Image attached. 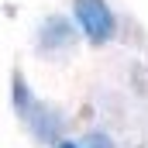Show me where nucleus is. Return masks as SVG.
I'll list each match as a JSON object with an SVG mask.
<instances>
[{
  "label": "nucleus",
  "instance_id": "f03ea898",
  "mask_svg": "<svg viewBox=\"0 0 148 148\" xmlns=\"http://www.w3.org/2000/svg\"><path fill=\"white\" fill-rule=\"evenodd\" d=\"M73 17L90 45H107L117 35V21L107 0H73Z\"/></svg>",
  "mask_w": 148,
  "mask_h": 148
},
{
  "label": "nucleus",
  "instance_id": "20e7f679",
  "mask_svg": "<svg viewBox=\"0 0 148 148\" xmlns=\"http://www.w3.org/2000/svg\"><path fill=\"white\" fill-rule=\"evenodd\" d=\"M79 148H114V141H110V134H103V131H90L79 141Z\"/></svg>",
  "mask_w": 148,
  "mask_h": 148
},
{
  "label": "nucleus",
  "instance_id": "f257e3e1",
  "mask_svg": "<svg viewBox=\"0 0 148 148\" xmlns=\"http://www.w3.org/2000/svg\"><path fill=\"white\" fill-rule=\"evenodd\" d=\"M10 103H14V114L21 117V124L41 145H55L59 138H66V117H62V110L45 103L31 90V83L24 79L21 69H14V76H10Z\"/></svg>",
  "mask_w": 148,
  "mask_h": 148
},
{
  "label": "nucleus",
  "instance_id": "7ed1b4c3",
  "mask_svg": "<svg viewBox=\"0 0 148 148\" xmlns=\"http://www.w3.org/2000/svg\"><path fill=\"white\" fill-rule=\"evenodd\" d=\"M76 41H79V28L69 17H62V14H48L38 24V52H45V55L66 52V48H73Z\"/></svg>",
  "mask_w": 148,
  "mask_h": 148
},
{
  "label": "nucleus",
  "instance_id": "39448f33",
  "mask_svg": "<svg viewBox=\"0 0 148 148\" xmlns=\"http://www.w3.org/2000/svg\"><path fill=\"white\" fill-rule=\"evenodd\" d=\"M55 148H79V145H76V141H66V138H59V141H55Z\"/></svg>",
  "mask_w": 148,
  "mask_h": 148
}]
</instances>
